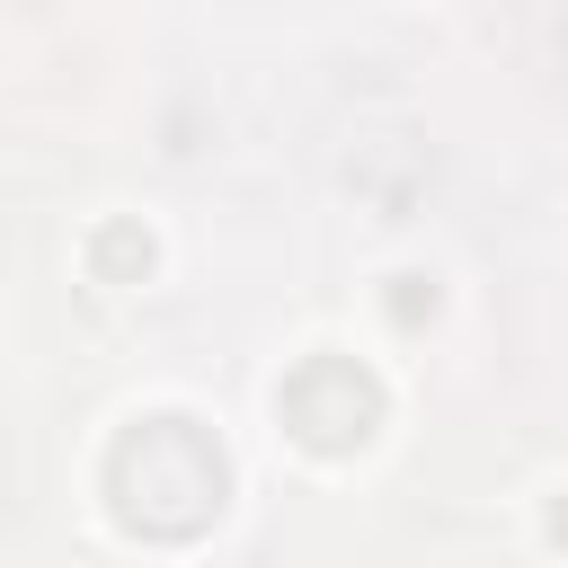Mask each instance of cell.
Listing matches in <instances>:
<instances>
[{"instance_id":"cell-5","label":"cell","mask_w":568,"mask_h":568,"mask_svg":"<svg viewBox=\"0 0 568 568\" xmlns=\"http://www.w3.org/2000/svg\"><path fill=\"white\" fill-rule=\"evenodd\" d=\"M550 541H568V506H550Z\"/></svg>"},{"instance_id":"cell-3","label":"cell","mask_w":568,"mask_h":568,"mask_svg":"<svg viewBox=\"0 0 568 568\" xmlns=\"http://www.w3.org/2000/svg\"><path fill=\"white\" fill-rule=\"evenodd\" d=\"M89 257H98V275H106V284H133V275H142V266H151V240H142V231H133V222H106V231H98V248H89Z\"/></svg>"},{"instance_id":"cell-2","label":"cell","mask_w":568,"mask_h":568,"mask_svg":"<svg viewBox=\"0 0 568 568\" xmlns=\"http://www.w3.org/2000/svg\"><path fill=\"white\" fill-rule=\"evenodd\" d=\"M275 408H284L293 444H311V453H364L373 426H382V382L355 355H311V364L284 373Z\"/></svg>"},{"instance_id":"cell-4","label":"cell","mask_w":568,"mask_h":568,"mask_svg":"<svg viewBox=\"0 0 568 568\" xmlns=\"http://www.w3.org/2000/svg\"><path fill=\"white\" fill-rule=\"evenodd\" d=\"M435 311V293L417 284V275H399V293H390V320H426Z\"/></svg>"},{"instance_id":"cell-1","label":"cell","mask_w":568,"mask_h":568,"mask_svg":"<svg viewBox=\"0 0 568 568\" xmlns=\"http://www.w3.org/2000/svg\"><path fill=\"white\" fill-rule=\"evenodd\" d=\"M106 497H115L124 532H142V541H195L222 515V497H231V462H222V444L195 417H142L106 453Z\"/></svg>"}]
</instances>
